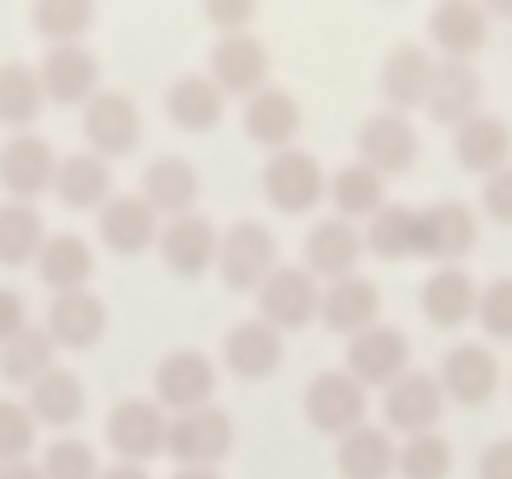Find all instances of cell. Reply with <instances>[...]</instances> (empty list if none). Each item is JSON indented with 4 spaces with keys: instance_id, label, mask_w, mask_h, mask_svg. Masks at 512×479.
<instances>
[{
    "instance_id": "cell-1",
    "label": "cell",
    "mask_w": 512,
    "mask_h": 479,
    "mask_svg": "<svg viewBox=\"0 0 512 479\" xmlns=\"http://www.w3.org/2000/svg\"><path fill=\"white\" fill-rule=\"evenodd\" d=\"M278 235L264 221H231L217 240V273L235 292H259L278 268Z\"/></svg>"
},
{
    "instance_id": "cell-2",
    "label": "cell",
    "mask_w": 512,
    "mask_h": 479,
    "mask_svg": "<svg viewBox=\"0 0 512 479\" xmlns=\"http://www.w3.org/2000/svg\"><path fill=\"white\" fill-rule=\"evenodd\" d=\"M367 404H372V390L362 386L348 371H320L306 395H301V409H306V423L325 437H348L353 428L367 423Z\"/></svg>"
},
{
    "instance_id": "cell-3",
    "label": "cell",
    "mask_w": 512,
    "mask_h": 479,
    "mask_svg": "<svg viewBox=\"0 0 512 479\" xmlns=\"http://www.w3.org/2000/svg\"><path fill=\"white\" fill-rule=\"evenodd\" d=\"M320 296L325 287L296 268V263H278L268 282L259 287V320L278 329V334H292V329H306L311 320H320Z\"/></svg>"
},
{
    "instance_id": "cell-4",
    "label": "cell",
    "mask_w": 512,
    "mask_h": 479,
    "mask_svg": "<svg viewBox=\"0 0 512 479\" xmlns=\"http://www.w3.org/2000/svg\"><path fill=\"white\" fill-rule=\"evenodd\" d=\"M231 447H235V423L217 404H202V409H188V414L170 418V442H165V451H170L179 465H212V470H217V461H226Z\"/></svg>"
},
{
    "instance_id": "cell-5",
    "label": "cell",
    "mask_w": 512,
    "mask_h": 479,
    "mask_svg": "<svg viewBox=\"0 0 512 479\" xmlns=\"http://www.w3.org/2000/svg\"><path fill=\"white\" fill-rule=\"evenodd\" d=\"M325 193H329V179L315 155L287 146V151H273V160L264 165V198L278 207L282 217H306Z\"/></svg>"
},
{
    "instance_id": "cell-6",
    "label": "cell",
    "mask_w": 512,
    "mask_h": 479,
    "mask_svg": "<svg viewBox=\"0 0 512 479\" xmlns=\"http://www.w3.org/2000/svg\"><path fill=\"white\" fill-rule=\"evenodd\" d=\"M104 437H109V447L118 461L146 465L170 442V414H165L156 400H123L104 418Z\"/></svg>"
},
{
    "instance_id": "cell-7",
    "label": "cell",
    "mask_w": 512,
    "mask_h": 479,
    "mask_svg": "<svg viewBox=\"0 0 512 479\" xmlns=\"http://www.w3.org/2000/svg\"><path fill=\"white\" fill-rule=\"evenodd\" d=\"M381 414H386L390 433L419 437V433H437V423L447 414V395H442V381L433 371H404L400 381L386 390L381 400Z\"/></svg>"
},
{
    "instance_id": "cell-8",
    "label": "cell",
    "mask_w": 512,
    "mask_h": 479,
    "mask_svg": "<svg viewBox=\"0 0 512 479\" xmlns=\"http://www.w3.org/2000/svg\"><path fill=\"white\" fill-rule=\"evenodd\" d=\"M480 240V221H475V207L461 198H442L419 207V259L442 263L466 259Z\"/></svg>"
},
{
    "instance_id": "cell-9",
    "label": "cell",
    "mask_w": 512,
    "mask_h": 479,
    "mask_svg": "<svg viewBox=\"0 0 512 479\" xmlns=\"http://www.w3.org/2000/svg\"><path fill=\"white\" fill-rule=\"evenodd\" d=\"M437 381H442V395L451 404H489L503 386V371H498V357L484 348V343H456L442 353L437 362Z\"/></svg>"
},
{
    "instance_id": "cell-10",
    "label": "cell",
    "mask_w": 512,
    "mask_h": 479,
    "mask_svg": "<svg viewBox=\"0 0 512 479\" xmlns=\"http://www.w3.org/2000/svg\"><path fill=\"white\" fill-rule=\"evenodd\" d=\"M212 390H217V362L198 348H174L170 357H160L156 367V404L160 409H174V414H188V409H202L212 404Z\"/></svg>"
},
{
    "instance_id": "cell-11",
    "label": "cell",
    "mask_w": 512,
    "mask_h": 479,
    "mask_svg": "<svg viewBox=\"0 0 512 479\" xmlns=\"http://www.w3.org/2000/svg\"><path fill=\"white\" fill-rule=\"evenodd\" d=\"M348 376L367 390H390L409 371V339L395 325H372L348 339Z\"/></svg>"
},
{
    "instance_id": "cell-12",
    "label": "cell",
    "mask_w": 512,
    "mask_h": 479,
    "mask_svg": "<svg viewBox=\"0 0 512 479\" xmlns=\"http://www.w3.org/2000/svg\"><path fill=\"white\" fill-rule=\"evenodd\" d=\"M217 240L221 231L207 217L188 212V217H174L160 226V259L174 278H202L207 268H217Z\"/></svg>"
},
{
    "instance_id": "cell-13",
    "label": "cell",
    "mask_w": 512,
    "mask_h": 479,
    "mask_svg": "<svg viewBox=\"0 0 512 479\" xmlns=\"http://www.w3.org/2000/svg\"><path fill=\"white\" fill-rule=\"evenodd\" d=\"M362 231L353 221L343 217H329V221H315L311 235H306V249H301V268L311 273L315 282H339V278H353L357 263H362Z\"/></svg>"
},
{
    "instance_id": "cell-14",
    "label": "cell",
    "mask_w": 512,
    "mask_h": 479,
    "mask_svg": "<svg viewBox=\"0 0 512 479\" xmlns=\"http://www.w3.org/2000/svg\"><path fill=\"white\" fill-rule=\"evenodd\" d=\"M357 155H362V165H372L381 179H386V174H404L419 160V132H414L409 118H400V113H376V118H367L362 132H357Z\"/></svg>"
},
{
    "instance_id": "cell-15",
    "label": "cell",
    "mask_w": 512,
    "mask_h": 479,
    "mask_svg": "<svg viewBox=\"0 0 512 479\" xmlns=\"http://www.w3.org/2000/svg\"><path fill=\"white\" fill-rule=\"evenodd\" d=\"M99 240L109 245V254L137 259L151 245H160V217L146 198H109L99 207Z\"/></svg>"
},
{
    "instance_id": "cell-16",
    "label": "cell",
    "mask_w": 512,
    "mask_h": 479,
    "mask_svg": "<svg viewBox=\"0 0 512 479\" xmlns=\"http://www.w3.org/2000/svg\"><path fill=\"white\" fill-rule=\"evenodd\" d=\"M47 334L57 348H94V343L104 339V329H109V306L90 292V287H80V292H62L52 306H47Z\"/></svg>"
},
{
    "instance_id": "cell-17",
    "label": "cell",
    "mask_w": 512,
    "mask_h": 479,
    "mask_svg": "<svg viewBox=\"0 0 512 479\" xmlns=\"http://www.w3.org/2000/svg\"><path fill=\"white\" fill-rule=\"evenodd\" d=\"M419 306L437 329H461L466 320H475L480 287H475V278H470L461 263H442V268H433L428 282H423Z\"/></svg>"
},
{
    "instance_id": "cell-18",
    "label": "cell",
    "mask_w": 512,
    "mask_h": 479,
    "mask_svg": "<svg viewBox=\"0 0 512 479\" xmlns=\"http://www.w3.org/2000/svg\"><path fill=\"white\" fill-rule=\"evenodd\" d=\"M376 315H381V287L372 278H362V273L329 282L325 296H320V320L329 325V334H348L353 339L362 329L381 325Z\"/></svg>"
},
{
    "instance_id": "cell-19",
    "label": "cell",
    "mask_w": 512,
    "mask_h": 479,
    "mask_svg": "<svg viewBox=\"0 0 512 479\" xmlns=\"http://www.w3.org/2000/svg\"><path fill=\"white\" fill-rule=\"evenodd\" d=\"M451 151L461 160V170L489 179L503 165H512V127L503 118H494V113H475V118H466V123L456 127Z\"/></svg>"
},
{
    "instance_id": "cell-20",
    "label": "cell",
    "mask_w": 512,
    "mask_h": 479,
    "mask_svg": "<svg viewBox=\"0 0 512 479\" xmlns=\"http://www.w3.org/2000/svg\"><path fill=\"white\" fill-rule=\"evenodd\" d=\"M221 362L240 376V381H268L273 371L282 367V334L268 320H245L235 325L221 343Z\"/></svg>"
},
{
    "instance_id": "cell-21",
    "label": "cell",
    "mask_w": 512,
    "mask_h": 479,
    "mask_svg": "<svg viewBox=\"0 0 512 479\" xmlns=\"http://www.w3.org/2000/svg\"><path fill=\"white\" fill-rule=\"evenodd\" d=\"M395 456H400V442L390 437V428H372V423L339 437V451H334L343 479H390Z\"/></svg>"
},
{
    "instance_id": "cell-22",
    "label": "cell",
    "mask_w": 512,
    "mask_h": 479,
    "mask_svg": "<svg viewBox=\"0 0 512 479\" xmlns=\"http://www.w3.org/2000/svg\"><path fill=\"white\" fill-rule=\"evenodd\" d=\"M29 414L47 428H71L85 414V381L66 367H47L29 386Z\"/></svg>"
},
{
    "instance_id": "cell-23",
    "label": "cell",
    "mask_w": 512,
    "mask_h": 479,
    "mask_svg": "<svg viewBox=\"0 0 512 479\" xmlns=\"http://www.w3.org/2000/svg\"><path fill=\"white\" fill-rule=\"evenodd\" d=\"M141 198L156 207V217H188L198 207V170L179 160V155H165L156 160L146 179H141Z\"/></svg>"
},
{
    "instance_id": "cell-24",
    "label": "cell",
    "mask_w": 512,
    "mask_h": 479,
    "mask_svg": "<svg viewBox=\"0 0 512 479\" xmlns=\"http://www.w3.org/2000/svg\"><path fill=\"white\" fill-rule=\"evenodd\" d=\"M423 109L433 113V123L461 127L466 118L480 113V76L466 62H447L433 71V90L423 99Z\"/></svg>"
},
{
    "instance_id": "cell-25",
    "label": "cell",
    "mask_w": 512,
    "mask_h": 479,
    "mask_svg": "<svg viewBox=\"0 0 512 479\" xmlns=\"http://www.w3.org/2000/svg\"><path fill=\"white\" fill-rule=\"evenodd\" d=\"M52 179H57V160H52V151L43 141L19 137L5 146V155H0V184L15 193V202L38 198L43 188H52Z\"/></svg>"
},
{
    "instance_id": "cell-26",
    "label": "cell",
    "mask_w": 512,
    "mask_h": 479,
    "mask_svg": "<svg viewBox=\"0 0 512 479\" xmlns=\"http://www.w3.org/2000/svg\"><path fill=\"white\" fill-rule=\"evenodd\" d=\"M362 245L372 249L376 259L400 263V259H419V207H404V202H386L367 231H362Z\"/></svg>"
},
{
    "instance_id": "cell-27",
    "label": "cell",
    "mask_w": 512,
    "mask_h": 479,
    "mask_svg": "<svg viewBox=\"0 0 512 479\" xmlns=\"http://www.w3.org/2000/svg\"><path fill=\"white\" fill-rule=\"evenodd\" d=\"M94 273V254L80 235H47V245L38 249V278L52 287V292H80Z\"/></svg>"
},
{
    "instance_id": "cell-28",
    "label": "cell",
    "mask_w": 512,
    "mask_h": 479,
    "mask_svg": "<svg viewBox=\"0 0 512 479\" xmlns=\"http://www.w3.org/2000/svg\"><path fill=\"white\" fill-rule=\"evenodd\" d=\"M329 198H334V212L343 221H372L381 207H386V179L372 170V165H343L334 179H329Z\"/></svg>"
},
{
    "instance_id": "cell-29",
    "label": "cell",
    "mask_w": 512,
    "mask_h": 479,
    "mask_svg": "<svg viewBox=\"0 0 512 479\" xmlns=\"http://www.w3.org/2000/svg\"><path fill=\"white\" fill-rule=\"evenodd\" d=\"M52 188H57L62 207H71V212H99V207L109 202L113 174H109V165L94 160V155H71L62 170H57Z\"/></svg>"
},
{
    "instance_id": "cell-30",
    "label": "cell",
    "mask_w": 512,
    "mask_h": 479,
    "mask_svg": "<svg viewBox=\"0 0 512 479\" xmlns=\"http://www.w3.org/2000/svg\"><path fill=\"white\" fill-rule=\"evenodd\" d=\"M47 245L43 217L33 202H5L0 207V263L5 268H24L29 259H38V249Z\"/></svg>"
},
{
    "instance_id": "cell-31",
    "label": "cell",
    "mask_w": 512,
    "mask_h": 479,
    "mask_svg": "<svg viewBox=\"0 0 512 479\" xmlns=\"http://www.w3.org/2000/svg\"><path fill=\"white\" fill-rule=\"evenodd\" d=\"M57 357V343L47 329H19L10 343H0V376L10 381V386H33L47 367H57L52 362Z\"/></svg>"
},
{
    "instance_id": "cell-32",
    "label": "cell",
    "mask_w": 512,
    "mask_h": 479,
    "mask_svg": "<svg viewBox=\"0 0 512 479\" xmlns=\"http://www.w3.org/2000/svg\"><path fill=\"white\" fill-rule=\"evenodd\" d=\"M433 71L437 66L428 62V52L419 47H400L395 57L386 62V94L395 109H419L428 90H433Z\"/></svg>"
},
{
    "instance_id": "cell-33",
    "label": "cell",
    "mask_w": 512,
    "mask_h": 479,
    "mask_svg": "<svg viewBox=\"0 0 512 479\" xmlns=\"http://www.w3.org/2000/svg\"><path fill=\"white\" fill-rule=\"evenodd\" d=\"M433 38L437 47H447V57H470L484 43V10L470 0H447L433 15Z\"/></svg>"
},
{
    "instance_id": "cell-34",
    "label": "cell",
    "mask_w": 512,
    "mask_h": 479,
    "mask_svg": "<svg viewBox=\"0 0 512 479\" xmlns=\"http://www.w3.org/2000/svg\"><path fill=\"white\" fill-rule=\"evenodd\" d=\"M296 127H301V113L287 94H259L245 113V132L259 146H273V151H287V141L296 137Z\"/></svg>"
},
{
    "instance_id": "cell-35",
    "label": "cell",
    "mask_w": 512,
    "mask_h": 479,
    "mask_svg": "<svg viewBox=\"0 0 512 479\" xmlns=\"http://www.w3.org/2000/svg\"><path fill=\"white\" fill-rule=\"evenodd\" d=\"M395 475L404 479H447L451 475V442L442 433L404 437L395 456Z\"/></svg>"
},
{
    "instance_id": "cell-36",
    "label": "cell",
    "mask_w": 512,
    "mask_h": 479,
    "mask_svg": "<svg viewBox=\"0 0 512 479\" xmlns=\"http://www.w3.org/2000/svg\"><path fill=\"white\" fill-rule=\"evenodd\" d=\"M137 113L127 109L123 99H104L99 109L90 113V141L104 155H127L137 146Z\"/></svg>"
},
{
    "instance_id": "cell-37",
    "label": "cell",
    "mask_w": 512,
    "mask_h": 479,
    "mask_svg": "<svg viewBox=\"0 0 512 479\" xmlns=\"http://www.w3.org/2000/svg\"><path fill=\"white\" fill-rule=\"evenodd\" d=\"M170 118L188 132H207V127L221 118V94L202 80H184L179 90L170 94Z\"/></svg>"
},
{
    "instance_id": "cell-38",
    "label": "cell",
    "mask_w": 512,
    "mask_h": 479,
    "mask_svg": "<svg viewBox=\"0 0 512 479\" xmlns=\"http://www.w3.org/2000/svg\"><path fill=\"white\" fill-rule=\"evenodd\" d=\"M33 433H38V423H33L29 404H19V400H0V465L29 461V451H33Z\"/></svg>"
},
{
    "instance_id": "cell-39",
    "label": "cell",
    "mask_w": 512,
    "mask_h": 479,
    "mask_svg": "<svg viewBox=\"0 0 512 479\" xmlns=\"http://www.w3.org/2000/svg\"><path fill=\"white\" fill-rule=\"evenodd\" d=\"M47 479H99V456L76 437H57L43 456Z\"/></svg>"
},
{
    "instance_id": "cell-40",
    "label": "cell",
    "mask_w": 512,
    "mask_h": 479,
    "mask_svg": "<svg viewBox=\"0 0 512 479\" xmlns=\"http://www.w3.org/2000/svg\"><path fill=\"white\" fill-rule=\"evenodd\" d=\"M475 320L489 339L512 343V278H494L480 292V306H475Z\"/></svg>"
},
{
    "instance_id": "cell-41",
    "label": "cell",
    "mask_w": 512,
    "mask_h": 479,
    "mask_svg": "<svg viewBox=\"0 0 512 479\" xmlns=\"http://www.w3.org/2000/svg\"><path fill=\"white\" fill-rule=\"evenodd\" d=\"M217 76L226 90H249L254 80L264 76V52L249 43H231L217 52Z\"/></svg>"
},
{
    "instance_id": "cell-42",
    "label": "cell",
    "mask_w": 512,
    "mask_h": 479,
    "mask_svg": "<svg viewBox=\"0 0 512 479\" xmlns=\"http://www.w3.org/2000/svg\"><path fill=\"white\" fill-rule=\"evenodd\" d=\"M480 207H484V217H489V221L512 226V165H503L498 174H489V179H484Z\"/></svg>"
},
{
    "instance_id": "cell-43",
    "label": "cell",
    "mask_w": 512,
    "mask_h": 479,
    "mask_svg": "<svg viewBox=\"0 0 512 479\" xmlns=\"http://www.w3.org/2000/svg\"><path fill=\"white\" fill-rule=\"evenodd\" d=\"M475 479H512V437H498V442H489L480 451Z\"/></svg>"
},
{
    "instance_id": "cell-44",
    "label": "cell",
    "mask_w": 512,
    "mask_h": 479,
    "mask_svg": "<svg viewBox=\"0 0 512 479\" xmlns=\"http://www.w3.org/2000/svg\"><path fill=\"white\" fill-rule=\"evenodd\" d=\"M19 329H29V310L15 287H0V343H10Z\"/></svg>"
},
{
    "instance_id": "cell-45",
    "label": "cell",
    "mask_w": 512,
    "mask_h": 479,
    "mask_svg": "<svg viewBox=\"0 0 512 479\" xmlns=\"http://www.w3.org/2000/svg\"><path fill=\"white\" fill-rule=\"evenodd\" d=\"M0 479H47V475H43V465L15 461V465H0Z\"/></svg>"
},
{
    "instance_id": "cell-46",
    "label": "cell",
    "mask_w": 512,
    "mask_h": 479,
    "mask_svg": "<svg viewBox=\"0 0 512 479\" xmlns=\"http://www.w3.org/2000/svg\"><path fill=\"white\" fill-rule=\"evenodd\" d=\"M99 479H151V475H146V465L118 461V465H109V470H99Z\"/></svg>"
},
{
    "instance_id": "cell-47",
    "label": "cell",
    "mask_w": 512,
    "mask_h": 479,
    "mask_svg": "<svg viewBox=\"0 0 512 479\" xmlns=\"http://www.w3.org/2000/svg\"><path fill=\"white\" fill-rule=\"evenodd\" d=\"M170 479H221V475L212 470V465H179Z\"/></svg>"
},
{
    "instance_id": "cell-48",
    "label": "cell",
    "mask_w": 512,
    "mask_h": 479,
    "mask_svg": "<svg viewBox=\"0 0 512 479\" xmlns=\"http://www.w3.org/2000/svg\"><path fill=\"white\" fill-rule=\"evenodd\" d=\"M489 10H498V15H512V0H489Z\"/></svg>"
}]
</instances>
